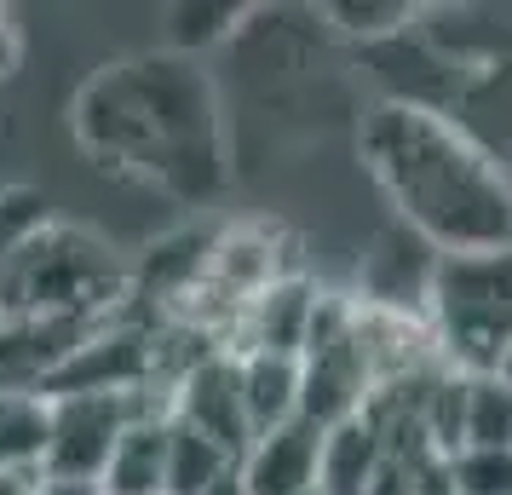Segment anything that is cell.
<instances>
[{"label": "cell", "instance_id": "cell-1", "mask_svg": "<svg viewBox=\"0 0 512 495\" xmlns=\"http://www.w3.org/2000/svg\"><path fill=\"white\" fill-rule=\"evenodd\" d=\"M75 139L104 173L173 202H213L231 185L225 98L196 58H116L75 93Z\"/></svg>", "mask_w": 512, "mask_h": 495}, {"label": "cell", "instance_id": "cell-2", "mask_svg": "<svg viewBox=\"0 0 512 495\" xmlns=\"http://www.w3.org/2000/svg\"><path fill=\"white\" fill-rule=\"evenodd\" d=\"M357 150L397 225H409L438 254L512 248V167L449 116L415 104H369Z\"/></svg>", "mask_w": 512, "mask_h": 495}, {"label": "cell", "instance_id": "cell-3", "mask_svg": "<svg viewBox=\"0 0 512 495\" xmlns=\"http://www.w3.org/2000/svg\"><path fill=\"white\" fill-rule=\"evenodd\" d=\"M426 334L449 375H512V248L443 254L426 300Z\"/></svg>", "mask_w": 512, "mask_h": 495}, {"label": "cell", "instance_id": "cell-4", "mask_svg": "<svg viewBox=\"0 0 512 495\" xmlns=\"http://www.w3.org/2000/svg\"><path fill=\"white\" fill-rule=\"evenodd\" d=\"M133 283L98 236L47 225L0 260V317H104Z\"/></svg>", "mask_w": 512, "mask_h": 495}, {"label": "cell", "instance_id": "cell-5", "mask_svg": "<svg viewBox=\"0 0 512 495\" xmlns=\"http://www.w3.org/2000/svg\"><path fill=\"white\" fill-rule=\"evenodd\" d=\"M156 398L162 392H139V398H121V392H64V398H47V455H41V478L104 490V472L116 461L127 426L139 421Z\"/></svg>", "mask_w": 512, "mask_h": 495}, {"label": "cell", "instance_id": "cell-6", "mask_svg": "<svg viewBox=\"0 0 512 495\" xmlns=\"http://www.w3.org/2000/svg\"><path fill=\"white\" fill-rule=\"evenodd\" d=\"M167 409L173 421L202 432L208 444H219L225 455H242L254 444V421H248V398H242V357L236 352H208L202 363H190L179 386L167 392Z\"/></svg>", "mask_w": 512, "mask_h": 495}, {"label": "cell", "instance_id": "cell-7", "mask_svg": "<svg viewBox=\"0 0 512 495\" xmlns=\"http://www.w3.org/2000/svg\"><path fill=\"white\" fill-rule=\"evenodd\" d=\"M438 248L420 242L409 225H386L369 242V254L357 265V288L369 311H392V317H415L426 323V300H432V277H438Z\"/></svg>", "mask_w": 512, "mask_h": 495}, {"label": "cell", "instance_id": "cell-8", "mask_svg": "<svg viewBox=\"0 0 512 495\" xmlns=\"http://www.w3.org/2000/svg\"><path fill=\"white\" fill-rule=\"evenodd\" d=\"M242 484L248 495H317V472H323V426L288 421L265 432L242 455Z\"/></svg>", "mask_w": 512, "mask_h": 495}, {"label": "cell", "instance_id": "cell-9", "mask_svg": "<svg viewBox=\"0 0 512 495\" xmlns=\"http://www.w3.org/2000/svg\"><path fill=\"white\" fill-rule=\"evenodd\" d=\"M323 311V294L305 283V277H277L259 300H248V311L236 317V334L242 346L236 352H282V357H300L305 340H311V323Z\"/></svg>", "mask_w": 512, "mask_h": 495}, {"label": "cell", "instance_id": "cell-10", "mask_svg": "<svg viewBox=\"0 0 512 495\" xmlns=\"http://www.w3.org/2000/svg\"><path fill=\"white\" fill-rule=\"evenodd\" d=\"M392 461L386 426L374 421V409L351 415V421L323 432V472H317V495H369L374 478Z\"/></svg>", "mask_w": 512, "mask_h": 495}, {"label": "cell", "instance_id": "cell-11", "mask_svg": "<svg viewBox=\"0 0 512 495\" xmlns=\"http://www.w3.org/2000/svg\"><path fill=\"white\" fill-rule=\"evenodd\" d=\"M167 455H173V409L156 398L127 426L116 461L104 472V495H167Z\"/></svg>", "mask_w": 512, "mask_h": 495}, {"label": "cell", "instance_id": "cell-12", "mask_svg": "<svg viewBox=\"0 0 512 495\" xmlns=\"http://www.w3.org/2000/svg\"><path fill=\"white\" fill-rule=\"evenodd\" d=\"M449 121H455V127H466V133L484 144L489 156L512 162V58L484 64V70H466Z\"/></svg>", "mask_w": 512, "mask_h": 495}, {"label": "cell", "instance_id": "cell-13", "mask_svg": "<svg viewBox=\"0 0 512 495\" xmlns=\"http://www.w3.org/2000/svg\"><path fill=\"white\" fill-rule=\"evenodd\" d=\"M236 357H242V398H248L254 438L300 421V409H305L300 357H282V352H236Z\"/></svg>", "mask_w": 512, "mask_h": 495}, {"label": "cell", "instance_id": "cell-14", "mask_svg": "<svg viewBox=\"0 0 512 495\" xmlns=\"http://www.w3.org/2000/svg\"><path fill=\"white\" fill-rule=\"evenodd\" d=\"M254 18V6H225V0H208V6H167V41L179 58H202V52L225 47L231 35H242Z\"/></svg>", "mask_w": 512, "mask_h": 495}, {"label": "cell", "instance_id": "cell-15", "mask_svg": "<svg viewBox=\"0 0 512 495\" xmlns=\"http://www.w3.org/2000/svg\"><path fill=\"white\" fill-rule=\"evenodd\" d=\"M323 24L363 52V47H380V41L403 35V29H415L420 6H409V0H340V6H323Z\"/></svg>", "mask_w": 512, "mask_h": 495}, {"label": "cell", "instance_id": "cell-16", "mask_svg": "<svg viewBox=\"0 0 512 495\" xmlns=\"http://www.w3.org/2000/svg\"><path fill=\"white\" fill-rule=\"evenodd\" d=\"M461 449H512V375L466 380Z\"/></svg>", "mask_w": 512, "mask_h": 495}, {"label": "cell", "instance_id": "cell-17", "mask_svg": "<svg viewBox=\"0 0 512 495\" xmlns=\"http://www.w3.org/2000/svg\"><path fill=\"white\" fill-rule=\"evenodd\" d=\"M47 455V398L0 392V472H41Z\"/></svg>", "mask_w": 512, "mask_h": 495}, {"label": "cell", "instance_id": "cell-18", "mask_svg": "<svg viewBox=\"0 0 512 495\" xmlns=\"http://www.w3.org/2000/svg\"><path fill=\"white\" fill-rule=\"evenodd\" d=\"M236 472V455L208 444L202 432L173 421V455H167V495H208Z\"/></svg>", "mask_w": 512, "mask_h": 495}, {"label": "cell", "instance_id": "cell-19", "mask_svg": "<svg viewBox=\"0 0 512 495\" xmlns=\"http://www.w3.org/2000/svg\"><path fill=\"white\" fill-rule=\"evenodd\" d=\"M455 495H512V449H461L449 455Z\"/></svg>", "mask_w": 512, "mask_h": 495}, {"label": "cell", "instance_id": "cell-20", "mask_svg": "<svg viewBox=\"0 0 512 495\" xmlns=\"http://www.w3.org/2000/svg\"><path fill=\"white\" fill-rule=\"evenodd\" d=\"M12 64H18V29H12L6 12H0V81L12 75Z\"/></svg>", "mask_w": 512, "mask_h": 495}, {"label": "cell", "instance_id": "cell-21", "mask_svg": "<svg viewBox=\"0 0 512 495\" xmlns=\"http://www.w3.org/2000/svg\"><path fill=\"white\" fill-rule=\"evenodd\" d=\"M41 472H0V495H35Z\"/></svg>", "mask_w": 512, "mask_h": 495}, {"label": "cell", "instance_id": "cell-22", "mask_svg": "<svg viewBox=\"0 0 512 495\" xmlns=\"http://www.w3.org/2000/svg\"><path fill=\"white\" fill-rule=\"evenodd\" d=\"M35 495H104V490H93V484H58V478H41V490Z\"/></svg>", "mask_w": 512, "mask_h": 495}, {"label": "cell", "instance_id": "cell-23", "mask_svg": "<svg viewBox=\"0 0 512 495\" xmlns=\"http://www.w3.org/2000/svg\"><path fill=\"white\" fill-rule=\"evenodd\" d=\"M208 495H248V484H242V472H231V478H225L219 490H208Z\"/></svg>", "mask_w": 512, "mask_h": 495}, {"label": "cell", "instance_id": "cell-24", "mask_svg": "<svg viewBox=\"0 0 512 495\" xmlns=\"http://www.w3.org/2000/svg\"><path fill=\"white\" fill-rule=\"evenodd\" d=\"M507 167H512V162H507Z\"/></svg>", "mask_w": 512, "mask_h": 495}]
</instances>
